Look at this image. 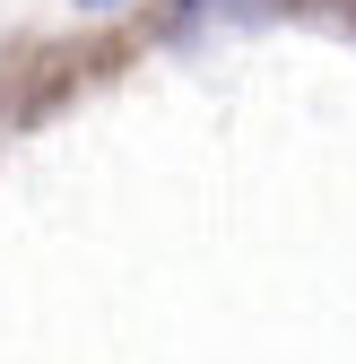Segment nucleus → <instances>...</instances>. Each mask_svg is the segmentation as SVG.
<instances>
[{
  "label": "nucleus",
  "mask_w": 356,
  "mask_h": 364,
  "mask_svg": "<svg viewBox=\"0 0 356 364\" xmlns=\"http://www.w3.org/2000/svg\"><path fill=\"white\" fill-rule=\"evenodd\" d=\"M78 9H105V0H78Z\"/></svg>",
  "instance_id": "obj_1"
}]
</instances>
